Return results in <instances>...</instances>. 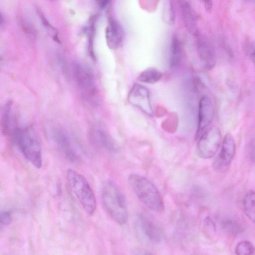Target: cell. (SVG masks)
I'll return each mask as SVG.
<instances>
[{
    "mask_svg": "<svg viewBox=\"0 0 255 255\" xmlns=\"http://www.w3.org/2000/svg\"><path fill=\"white\" fill-rule=\"evenodd\" d=\"M105 34L107 45L112 49L118 48L121 45L124 37V31L122 25L113 18H110L108 20Z\"/></svg>",
    "mask_w": 255,
    "mask_h": 255,
    "instance_id": "cell-13",
    "label": "cell"
},
{
    "mask_svg": "<svg viewBox=\"0 0 255 255\" xmlns=\"http://www.w3.org/2000/svg\"><path fill=\"white\" fill-rule=\"evenodd\" d=\"M103 206L109 215L117 223L123 225L128 220V210L125 194L114 181L107 180L101 188Z\"/></svg>",
    "mask_w": 255,
    "mask_h": 255,
    "instance_id": "cell-1",
    "label": "cell"
},
{
    "mask_svg": "<svg viewBox=\"0 0 255 255\" xmlns=\"http://www.w3.org/2000/svg\"><path fill=\"white\" fill-rule=\"evenodd\" d=\"M162 77L158 69L150 67L142 71L137 77V81L146 84H153L159 81Z\"/></svg>",
    "mask_w": 255,
    "mask_h": 255,
    "instance_id": "cell-19",
    "label": "cell"
},
{
    "mask_svg": "<svg viewBox=\"0 0 255 255\" xmlns=\"http://www.w3.org/2000/svg\"><path fill=\"white\" fill-rule=\"evenodd\" d=\"M132 255H154L149 251L140 248H135L132 252Z\"/></svg>",
    "mask_w": 255,
    "mask_h": 255,
    "instance_id": "cell-27",
    "label": "cell"
},
{
    "mask_svg": "<svg viewBox=\"0 0 255 255\" xmlns=\"http://www.w3.org/2000/svg\"><path fill=\"white\" fill-rule=\"evenodd\" d=\"M222 139L221 132L217 127L207 130L198 139L197 154L204 159H209L218 151Z\"/></svg>",
    "mask_w": 255,
    "mask_h": 255,
    "instance_id": "cell-6",
    "label": "cell"
},
{
    "mask_svg": "<svg viewBox=\"0 0 255 255\" xmlns=\"http://www.w3.org/2000/svg\"><path fill=\"white\" fill-rule=\"evenodd\" d=\"M247 53L252 62L255 65V41H250L247 45Z\"/></svg>",
    "mask_w": 255,
    "mask_h": 255,
    "instance_id": "cell-24",
    "label": "cell"
},
{
    "mask_svg": "<svg viewBox=\"0 0 255 255\" xmlns=\"http://www.w3.org/2000/svg\"><path fill=\"white\" fill-rule=\"evenodd\" d=\"M13 140L25 158L34 167L39 169L42 165L40 144L31 126L16 128L13 131Z\"/></svg>",
    "mask_w": 255,
    "mask_h": 255,
    "instance_id": "cell-2",
    "label": "cell"
},
{
    "mask_svg": "<svg viewBox=\"0 0 255 255\" xmlns=\"http://www.w3.org/2000/svg\"><path fill=\"white\" fill-rule=\"evenodd\" d=\"M214 108L210 98L203 96L200 100L198 106V124L195 138H199L207 130L214 118Z\"/></svg>",
    "mask_w": 255,
    "mask_h": 255,
    "instance_id": "cell-9",
    "label": "cell"
},
{
    "mask_svg": "<svg viewBox=\"0 0 255 255\" xmlns=\"http://www.w3.org/2000/svg\"><path fill=\"white\" fill-rule=\"evenodd\" d=\"M72 71L74 81L81 97L89 104L97 105L100 101L99 92L91 69L84 63L76 62Z\"/></svg>",
    "mask_w": 255,
    "mask_h": 255,
    "instance_id": "cell-4",
    "label": "cell"
},
{
    "mask_svg": "<svg viewBox=\"0 0 255 255\" xmlns=\"http://www.w3.org/2000/svg\"><path fill=\"white\" fill-rule=\"evenodd\" d=\"M236 255H255V247L248 241L239 242L235 248Z\"/></svg>",
    "mask_w": 255,
    "mask_h": 255,
    "instance_id": "cell-21",
    "label": "cell"
},
{
    "mask_svg": "<svg viewBox=\"0 0 255 255\" xmlns=\"http://www.w3.org/2000/svg\"><path fill=\"white\" fill-rule=\"evenodd\" d=\"M128 99L131 105L140 109L145 114L150 117L153 116L149 92L145 87L135 83L129 91Z\"/></svg>",
    "mask_w": 255,
    "mask_h": 255,
    "instance_id": "cell-8",
    "label": "cell"
},
{
    "mask_svg": "<svg viewBox=\"0 0 255 255\" xmlns=\"http://www.w3.org/2000/svg\"><path fill=\"white\" fill-rule=\"evenodd\" d=\"M92 135L93 141L99 146L111 151L116 150V146L112 138L102 128L96 127L93 128Z\"/></svg>",
    "mask_w": 255,
    "mask_h": 255,
    "instance_id": "cell-15",
    "label": "cell"
},
{
    "mask_svg": "<svg viewBox=\"0 0 255 255\" xmlns=\"http://www.w3.org/2000/svg\"><path fill=\"white\" fill-rule=\"evenodd\" d=\"M162 17L164 21L168 25H173L175 23V13L171 1H164L162 10Z\"/></svg>",
    "mask_w": 255,
    "mask_h": 255,
    "instance_id": "cell-20",
    "label": "cell"
},
{
    "mask_svg": "<svg viewBox=\"0 0 255 255\" xmlns=\"http://www.w3.org/2000/svg\"><path fill=\"white\" fill-rule=\"evenodd\" d=\"M181 61V46L178 38L173 36L171 40L169 57V66L173 68L178 67Z\"/></svg>",
    "mask_w": 255,
    "mask_h": 255,
    "instance_id": "cell-18",
    "label": "cell"
},
{
    "mask_svg": "<svg viewBox=\"0 0 255 255\" xmlns=\"http://www.w3.org/2000/svg\"><path fill=\"white\" fill-rule=\"evenodd\" d=\"M205 227L207 231L211 235H214L215 232V225L213 221L209 217H207L205 220L204 223Z\"/></svg>",
    "mask_w": 255,
    "mask_h": 255,
    "instance_id": "cell-26",
    "label": "cell"
},
{
    "mask_svg": "<svg viewBox=\"0 0 255 255\" xmlns=\"http://www.w3.org/2000/svg\"><path fill=\"white\" fill-rule=\"evenodd\" d=\"M128 182L137 197L147 208L157 212L164 210V204L160 193L148 179L133 173L129 175Z\"/></svg>",
    "mask_w": 255,
    "mask_h": 255,
    "instance_id": "cell-3",
    "label": "cell"
},
{
    "mask_svg": "<svg viewBox=\"0 0 255 255\" xmlns=\"http://www.w3.org/2000/svg\"><path fill=\"white\" fill-rule=\"evenodd\" d=\"M204 5L207 12H210L213 7V2L211 0L203 1Z\"/></svg>",
    "mask_w": 255,
    "mask_h": 255,
    "instance_id": "cell-29",
    "label": "cell"
},
{
    "mask_svg": "<svg viewBox=\"0 0 255 255\" xmlns=\"http://www.w3.org/2000/svg\"><path fill=\"white\" fill-rule=\"evenodd\" d=\"M12 105V102L8 101L5 103L2 110L0 125L1 131L4 135L9 134L11 131Z\"/></svg>",
    "mask_w": 255,
    "mask_h": 255,
    "instance_id": "cell-17",
    "label": "cell"
},
{
    "mask_svg": "<svg viewBox=\"0 0 255 255\" xmlns=\"http://www.w3.org/2000/svg\"><path fill=\"white\" fill-rule=\"evenodd\" d=\"M182 17L185 27L190 33L195 36L198 32L195 13L188 1L182 3Z\"/></svg>",
    "mask_w": 255,
    "mask_h": 255,
    "instance_id": "cell-14",
    "label": "cell"
},
{
    "mask_svg": "<svg viewBox=\"0 0 255 255\" xmlns=\"http://www.w3.org/2000/svg\"><path fill=\"white\" fill-rule=\"evenodd\" d=\"M39 15L40 17L41 21L45 28L48 31L49 34L52 36L53 38L56 41H59L57 32L55 28L49 22V21L44 17L43 13L40 10L38 11Z\"/></svg>",
    "mask_w": 255,
    "mask_h": 255,
    "instance_id": "cell-23",
    "label": "cell"
},
{
    "mask_svg": "<svg viewBox=\"0 0 255 255\" xmlns=\"http://www.w3.org/2000/svg\"><path fill=\"white\" fill-rule=\"evenodd\" d=\"M197 40V52L204 66L210 69L216 63L214 48L209 39L199 32L195 35Z\"/></svg>",
    "mask_w": 255,
    "mask_h": 255,
    "instance_id": "cell-10",
    "label": "cell"
},
{
    "mask_svg": "<svg viewBox=\"0 0 255 255\" xmlns=\"http://www.w3.org/2000/svg\"><path fill=\"white\" fill-rule=\"evenodd\" d=\"M52 136L56 144L64 156L70 161L76 162L78 157L67 132L63 129L55 128L53 130Z\"/></svg>",
    "mask_w": 255,
    "mask_h": 255,
    "instance_id": "cell-11",
    "label": "cell"
},
{
    "mask_svg": "<svg viewBox=\"0 0 255 255\" xmlns=\"http://www.w3.org/2000/svg\"><path fill=\"white\" fill-rule=\"evenodd\" d=\"M11 216L10 213L8 211L1 212L0 215V222L1 226H7L11 222Z\"/></svg>",
    "mask_w": 255,
    "mask_h": 255,
    "instance_id": "cell-25",
    "label": "cell"
},
{
    "mask_svg": "<svg viewBox=\"0 0 255 255\" xmlns=\"http://www.w3.org/2000/svg\"><path fill=\"white\" fill-rule=\"evenodd\" d=\"M68 183L85 213L92 216L97 208L94 193L87 179L77 171L68 169L66 172Z\"/></svg>",
    "mask_w": 255,
    "mask_h": 255,
    "instance_id": "cell-5",
    "label": "cell"
},
{
    "mask_svg": "<svg viewBox=\"0 0 255 255\" xmlns=\"http://www.w3.org/2000/svg\"><path fill=\"white\" fill-rule=\"evenodd\" d=\"M236 146L232 134L227 133L223 140L219 154L213 164L214 170L218 173L228 170L236 153Z\"/></svg>",
    "mask_w": 255,
    "mask_h": 255,
    "instance_id": "cell-7",
    "label": "cell"
},
{
    "mask_svg": "<svg viewBox=\"0 0 255 255\" xmlns=\"http://www.w3.org/2000/svg\"><path fill=\"white\" fill-rule=\"evenodd\" d=\"M250 155L252 161L255 164V138L253 139L251 143Z\"/></svg>",
    "mask_w": 255,
    "mask_h": 255,
    "instance_id": "cell-28",
    "label": "cell"
},
{
    "mask_svg": "<svg viewBox=\"0 0 255 255\" xmlns=\"http://www.w3.org/2000/svg\"><path fill=\"white\" fill-rule=\"evenodd\" d=\"M243 209L248 218L255 223V192L253 190L247 191L243 198Z\"/></svg>",
    "mask_w": 255,
    "mask_h": 255,
    "instance_id": "cell-16",
    "label": "cell"
},
{
    "mask_svg": "<svg viewBox=\"0 0 255 255\" xmlns=\"http://www.w3.org/2000/svg\"><path fill=\"white\" fill-rule=\"evenodd\" d=\"M222 224V227L231 233L238 234L242 231V227L236 221L228 220L223 222Z\"/></svg>",
    "mask_w": 255,
    "mask_h": 255,
    "instance_id": "cell-22",
    "label": "cell"
},
{
    "mask_svg": "<svg viewBox=\"0 0 255 255\" xmlns=\"http://www.w3.org/2000/svg\"><path fill=\"white\" fill-rule=\"evenodd\" d=\"M138 224L143 235L150 241L159 243L162 239L160 228L148 216L140 214L138 217Z\"/></svg>",
    "mask_w": 255,
    "mask_h": 255,
    "instance_id": "cell-12",
    "label": "cell"
}]
</instances>
